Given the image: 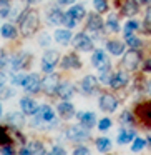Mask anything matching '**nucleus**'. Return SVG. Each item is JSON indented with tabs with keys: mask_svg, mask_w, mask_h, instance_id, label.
<instances>
[{
	"mask_svg": "<svg viewBox=\"0 0 151 155\" xmlns=\"http://www.w3.org/2000/svg\"><path fill=\"white\" fill-rule=\"evenodd\" d=\"M144 72H149V74H151V58L144 62Z\"/></svg>",
	"mask_w": 151,
	"mask_h": 155,
	"instance_id": "nucleus-48",
	"label": "nucleus"
},
{
	"mask_svg": "<svg viewBox=\"0 0 151 155\" xmlns=\"http://www.w3.org/2000/svg\"><path fill=\"white\" fill-rule=\"evenodd\" d=\"M111 67H106V68H101L100 70V80L103 82V84H108L110 85V80H111Z\"/></svg>",
	"mask_w": 151,
	"mask_h": 155,
	"instance_id": "nucleus-32",
	"label": "nucleus"
},
{
	"mask_svg": "<svg viewBox=\"0 0 151 155\" xmlns=\"http://www.w3.org/2000/svg\"><path fill=\"white\" fill-rule=\"evenodd\" d=\"M80 88H81V92H83V94H87V95L95 94V92H96V88H98L96 77H93V75H87V77L81 80Z\"/></svg>",
	"mask_w": 151,
	"mask_h": 155,
	"instance_id": "nucleus-9",
	"label": "nucleus"
},
{
	"mask_svg": "<svg viewBox=\"0 0 151 155\" xmlns=\"http://www.w3.org/2000/svg\"><path fill=\"white\" fill-rule=\"evenodd\" d=\"M67 137L73 142H81V140H87L90 137V132H88V127H85L83 124H78V125H71L68 128Z\"/></svg>",
	"mask_w": 151,
	"mask_h": 155,
	"instance_id": "nucleus-2",
	"label": "nucleus"
},
{
	"mask_svg": "<svg viewBox=\"0 0 151 155\" xmlns=\"http://www.w3.org/2000/svg\"><path fill=\"white\" fill-rule=\"evenodd\" d=\"M138 115H140V118L148 125V127H151V104L140 105V107H138Z\"/></svg>",
	"mask_w": 151,
	"mask_h": 155,
	"instance_id": "nucleus-16",
	"label": "nucleus"
},
{
	"mask_svg": "<svg viewBox=\"0 0 151 155\" xmlns=\"http://www.w3.org/2000/svg\"><path fill=\"white\" fill-rule=\"evenodd\" d=\"M25 78H27V77H25L24 74H15L14 77H12V84H14V85H24L25 84Z\"/></svg>",
	"mask_w": 151,
	"mask_h": 155,
	"instance_id": "nucleus-37",
	"label": "nucleus"
},
{
	"mask_svg": "<svg viewBox=\"0 0 151 155\" xmlns=\"http://www.w3.org/2000/svg\"><path fill=\"white\" fill-rule=\"evenodd\" d=\"M140 60H141V57L136 50H128L123 57V65L126 70H134L138 67V64H140Z\"/></svg>",
	"mask_w": 151,
	"mask_h": 155,
	"instance_id": "nucleus-7",
	"label": "nucleus"
},
{
	"mask_svg": "<svg viewBox=\"0 0 151 155\" xmlns=\"http://www.w3.org/2000/svg\"><path fill=\"white\" fill-rule=\"evenodd\" d=\"M38 115H40V120L43 122H52L55 118V112L50 105H42L40 110H38Z\"/></svg>",
	"mask_w": 151,
	"mask_h": 155,
	"instance_id": "nucleus-20",
	"label": "nucleus"
},
{
	"mask_svg": "<svg viewBox=\"0 0 151 155\" xmlns=\"http://www.w3.org/2000/svg\"><path fill=\"white\" fill-rule=\"evenodd\" d=\"M123 34H124V38H128V37H131V35H133V30L124 27V32H123Z\"/></svg>",
	"mask_w": 151,
	"mask_h": 155,
	"instance_id": "nucleus-50",
	"label": "nucleus"
},
{
	"mask_svg": "<svg viewBox=\"0 0 151 155\" xmlns=\"http://www.w3.org/2000/svg\"><path fill=\"white\" fill-rule=\"evenodd\" d=\"M106 48H108V52H110L111 55H121V54H123V50H124V45L121 44V42L111 40V42H108V44H106Z\"/></svg>",
	"mask_w": 151,
	"mask_h": 155,
	"instance_id": "nucleus-25",
	"label": "nucleus"
},
{
	"mask_svg": "<svg viewBox=\"0 0 151 155\" xmlns=\"http://www.w3.org/2000/svg\"><path fill=\"white\" fill-rule=\"evenodd\" d=\"M27 2H30V4H35V2H40V0H27Z\"/></svg>",
	"mask_w": 151,
	"mask_h": 155,
	"instance_id": "nucleus-56",
	"label": "nucleus"
},
{
	"mask_svg": "<svg viewBox=\"0 0 151 155\" xmlns=\"http://www.w3.org/2000/svg\"><path fill=\"white\" fill-rule=\"evenodd\" d=\"M116 107H118V100L113 97V95H110V94L101 95V98H100V108L103 112H115V110H116Z\"/></svg>",
	"mask_w": 151,
	"mask_h": 155,
	"instance_id": "nucleus-10",
	"label": "nucleus"
},
{
	"mask_svg": "<svg viewBox=\"0 0 151 155\" xmlns=\"http://www.w3.org/2000/svg\"><path fill=\"white\" fill-rule=\"evenodd\" d=\"M7 120L12 127H22V125H25V117L20 112H12V114H8Z\"/></svg>",
	"mask_w": 151,
	"mask_h": 155,
	"instance_id": "nucleus-21",
	"label": "nucleus"
},
{
	"mask_svg": "<svg viewBox=\"0 0 151 155\" xmlns=\"http://www.w3.org/2000/svg\"><path fill=\"white\" fill-rule=\"evenodd\" d=\"M4 85H5V75L2 74V72H0V88L4 87Z\"/></svg>",
	"mask_w": 151,
	"mask_h": 155,
	"instance_id": "nucleus-52",
	"label": "nucleus"
},
{
	"mask_svg": "<svg viewBox=\"0 0 151 155\" xmlns=\"http://www.w3.org/2000/svg\"><path fill=\"white\" fill-rule=\"evenodd\" d=\"M38 42H40L42 47H45V45H50V37H48V35H42Z\"/></svg>",
	"mask_w": 151,
	"mask_h": 155,
	"instance_id": "nucleus-44",
	"label": "nucleus"
},
{
	"mask_svg": "<svg viewBox=\"0 0 151 155\" xmlns=\"http://www.w3.org/2000/svg\"><path fill=\"white\" fill-rule=\"evenodd\" d=\"M68 14H70L75 20H81V18H85V15H87V10H85V7H81V5H73V7L68 10Z\"/></svg>",
	"mask_w": 151,
	"mask_h": 155,
	"instance_id": "nucleus-27",
	"label": "nucleus"
},
{
	"mask_svg": "<svg viewBox=\"0 0 151 155\" xmlns=\"http://www.w3.org/2000/svg\"><path fill=\"white\" fill-rule=\"evenodd\" d=\"M105 28H106L108 32H111V34L120 32V24H118V18L115 17V15H110V17L106 18V22H105Z\"/></svg>",
	"mask_w": 151,
	"mask_h": 155,
	"instance_id": "nucleus-26",
	"label": "nucleus"
},
{
	"mask_svg": "<svg viewBox=\"0 0 151 155\" xmlns=\"http://www.w3.org/2000/svg\"><path fill=\"white\" fill-rule=\"evenodd\" d=\"M78 118H80V124H83L85 127H93L95 122H96V118H95V114H91V112H80L78 114Z\"/></svg>",
	"mask_w": 151,
	"mask_h": 155,
	"instance_id": "nucleus-22",
	"label": "nucleus"
},
{
	"mask_svg": "<svg viewBox=\"0 0 151 155\" xmlns=\"http://www.w3.org/2000/svg\"><path fill=\"white\" fill-rule=\"evenodd\" d=\"M20 153H22V155H28V153H32V152L28 150V147H27V148H22V150H20Z\"/></svg>",
	"mask_w": 151,
	"mask_h": 155,
	"instance_id": "nucleus-53",
	"label": "nucleus"
},
{
	"mask_svg": "<svg viewBox=\"0 0 151 155\" xmlns=\"http://www.w3.org/2000/svg\"><path fill=\"white\" fill-rule=\"evenodd\" d=\"M42 88H43L47 94H55L58 88V77L53 74H50L48 77H45V80L42 82Z\"/></svg>",
	"mask_w": 151,
	"mask_h": 155,
	"instance_id": "nucleus-12",
	"label": "nucleus"
},
{
	"mask_svg": "<svg viewBox=\"0 0 151 155\" xmlns=\"http://www.w3.org/2000/svg\"><path fill=\"white\" fill-rule=\"evenodd\" d=\"M0 58H2V60H0V67H4V65H7V55H5V54H2V55H0Z\"/></svg>",
	"mask_w": 151,
	"mask_h": 155,
	"instance_id": "nucleus-49",
	"label": "nucleus"
},
{
	"mask_svg": "<svg viewBox=\"0 0 151 155\" xmlns=\"http://www.w3.org/2000/svg\"><path fill=\"white\" fill-rule=\"evenodd\" d=\"M75 24H77V20H75V18L67 12V14H65V18H63V25H65L67 28H73V27H75Z\"/></svg>",
	"mask_w": 151,
	"mask_h": 155,
	"instance_id": "nucleus-36",
	"label": "nucleus"
},
{
	"mask_svg": "<svg viewBox=\"0 0 151 155\" xmlns=\"http://www.w3.org/2000/svg\"><path fill=\"white\" fill-rule=\"evenodd\" d=\"M120 122L121 124H131V122H133V117H131L130 112H123V114L120 115Z\"/></svg>",
	"mask_w": 151,
	"mask_h": 155,
	"instance_id": "nucleus-39",
	"label": "nucleus"
},
{
	"mask_svg": "<svg viewBox=\"0 0 151 155\" xmlns=\"http://www.w3.org/2000/svg\"><path fill=\"white\" fill-rule=\"evenodd\" d=\"M73 92H75V90H73V85H71V84H68V82H65V84L58 85V88H57L58 97H60V98H63V100H68V98H71Z\"/></svg>",
	"mask_w": 151,
	"mask_h": 155,
	"instance_id": "nucleus-18",
	"label": "nucleus"
},
{
	"mask_svg": "<svg viewBox=\"0 0 151 155\" xmlns=\"http://www.w3.org/2000/svg\"><path fill=\"white\" fill-rule=\"evenodd\" d=\"M52 153H60V155H63V153H67V152H65V148H61V147H53L52 148Z\"/></svg>",
	"mask_w": 151,
	"mask_h": 155,
	"instance_id": "nucleus-46",
	"label": "nucleus"
},
{
	"mask_svg": "<svg viewBox=\"0 0 151 155\" xmlns=\"http://www.w3.org/2000/svg\"><path fill=\"white\" fill-rule=\"evenodd\" d=\"M148 145H149V147H151V135H149V137H148Z\"/></svg>",
	"mask_w": 151,
	"mask_h": 155,
	"instance_id": "nucleus-57",
	"label": "nucleus"
},
{
	"mask_svg": "<svg viewBox=\"0 0 151 155\" xmlns=\"http://www.w3.org/2000/svg\"><path fill=\"white\" fill-rule=\"evenodd\" d=\"M126 44L130 45V47H133V48H134V47H140V40H138L136 37H133V35L126 38Z\"/></svg>",
	"mask_w": 151,
	"mask_h": 155,
	"instance_id": "nucleus-41",
	"label": "nucleus"
},
{
	"mask_svg": "<svg viewBox=\"0 0 151 155\" xmlns=\"http://www.w3.org/2000/svg\"><path fill=\"white\" fill-rule=\"evenodd\" d=\"M58 52L55 50H48L47 54L43 55V60H42V70L47 72V74H50V72H53L55 65L58 64Z\"/></svg>",
	"mask_w": 151,
	"mask_h": 155,
	"instance_id": "nucleus-3",
	"label": "nucleus"
},
{
	"mask_svg": "<svg viewBox=\"0 0 151 155\" xmlns=\"http://www.w3.org/2000/svg\"><path fill=\"white\" fill-rule=\"evenodd\" d=\"M146 25L151 27V8H148V12H146Z\"/></svg>",
	"mask_w": 151,
	"mask_h": 155,
	"instance_id": "nucleus-47",
	"label": "nucleus"
},
{
	"mask_svg": "<svg viewBox=\"0 0 151 155\" xmlns=\"http://www.w3.org/2000/svg\"><path fill=\"white\" fill-rule=\"evenodd\" d=\"M126 84H128V74L123 72V70L115 72L113 77H111V80H110V85L113 88H121V87H124Z\"/></svg>",
	"mask_w": 151,
	"mask_h": 155,
	"instance_id": "nucleus-13",
	"label": "nucleus"
},
{
	"mask_svg": "<svg viewBox=\"0 0 151 155\" xmlns=\"http://www.w3.org/2000/svg\"><path fill=\"white\" fill-rule=\"evenodd\" d=\"M124 27H126V28H131V30H134V28H138V27H140V24H138L136 20H128Z\"/></svg>",
	"mask_w": 151,
	"mask_h": 155,
	"instance_id": "nucleus-42",
	"label": "nucleus"
},
{
	"mask_svg": "<svg viewBox=\"0 0 151 155\" xmlns=\"http://www.w3.org/2000/svg\"><path fill=\"white\" fill-rule=\"evenodd\" d=\"M138 10H140L138 0H124L123 7H121V12H123L126 17H133V15H136Z\"/></svg>",
	"mask_w": 151,
	"mask_h": 155,
	"instance_id": "nucleus-14",
	"label": "nucleus"
},
{
	"mask_svg": "<svg viewBox=\"0 0 151 155\" xmlns=\"http://www.w3.org/2000/svg\"><path fill=\"white\" fill-rule=\"evenodd\" d=\"M105 27L103 20L100 18V15L93 14L88 17V28H90L91 32H95V34H98V32H101V28Z\"/></svg>",
	"mask_w": 151,
	"mask_h": 155,
	"instance_id": "nucleus-17",
	"label": "nucleus"
},
{
	"mask_svg": "<svg viewBox=\"0 0 151 155\" xmlns=\"http://www.w3.org/2000/svg\"><path fill=\"white\" fill-rule=\"evenodd\" d=\"M75 155H87V153H90V150H88L87 147H78L77 150L73 152Z\"/></svg>",
	"mask_w": 151,
	"mask_h": 155,
	"instance_id": "nucleus-43",
	"label": "nucleus"
},
{
	"mask_svg": "<svg viewBox=\"0 0 151 155\" xmlns=\"http://www.w3.org/2000/svg\"><path fill=\"white\" fill-rule=\"evenodd\" d=\"M12 2L10 0H0V17H7L10 14Z\"/></svg>",
	"mask_w": 151,
	"mask_h": 155,
	"instance_id": "nucleus-31",
	"label": "nucleus"
},
{
	"mask_svg": "<svg viewBox=\"0 0 151 155\" xmlns=\"http://www.w3.org/2000/svg\"><path fill=\"white\" fill-rule=\"evenodd\" d=\"M61 65H63L65 68H70V67H71V68H80V67H81V62L78 60V57H77V55H73V54H71V55H67V57L63 58Z\"/></svg>",
	"mask_w": 151,
	"mask_h": 155,
	"instance_id": "nucleus-24",
	"label": "nucleus"
},
{
	"mask_svg": "<svg viewBox=\"0 0 151 155\" xmlns=\"http://www.w3.org/2000/svg\"><path fill=\"white\" fill-rule=\"evenodd\" d=\"M2 153H5V155H12V153H14V148H12L10 145H2Z\"/></svg>",
	"mask_w": 151,
	"mask_h": 155,
	"instance_id": "nucleus-45",
	"label": "nucleus"
},
{
	"mask_svg": "<svg viewBox=\"0 0 151 155\" xmlns=\"http://www.w3.org/2000/svg\"><path fill=\"white\" fill-rule=\"evenodd\" d=\"M110 127H111V120H110V118H101V120L98 122V128H100V130H108Z\"/></svg>",
	"mask_w": 151,
	"mask_h": 155,
	"instance_id": "nucleus-38",
	"label": "nucleus"
},
{
	"mask_svg": "<svg viewBox=\"0 0 151 155\" xmlns=\"http://www.w3.org/2000/svg\"><path fill=\"white\" fill-rule=\"evenodd\" d=\"M58 114H60L61 118H71L75 115V107L70 104V102H61L58 104Z\"/></svg>",
	"mask_w": 151,
	"mask_h": 155,
	"instance_id": "nucleus-15",
	"label": "nucleus"
},
{
	"mask_svg": "<svg viewBox=\"0 0 151 155\" xmlns=\"http://www.w3.org/2000/svg\"><path fill=\"white\" fill-rule=\"evenodd\" d=\"M15 35H17V28L10 24H4V27H2V37L4 38H14Z\"/></svg>",
	"mask_w": 151,
	"mask_h": 155,
	"instance_id": "nucleus-29",
	"label": "nucleus"
},
{
	"mask_svg": "<svg viewBox=\"0 0 151 155\" xmlns=\"http://www.w3.org/2000/svg\"><path fill=\"white\" fill-rule=\"evenodd\" d=\"M32 62V57L27 54V52H22V54L15 55L14 58H12V68H14L15 72L17 70H24V68H27L28 65H30Z\"/></svg>",
	"mask_w": 151,
	"mask_h": 155,
	"instance_id": "nucleus-5",
	"label": "nucleus"
},
{
	"mask_svg": "<svg viewBox=\"0 0 151 155\" xmlns=\"http://www.w3.org/2000/svg\"><path fill=\"white\" fill-rule=\"evenodd\" d=\"M28 150H30L32 153H45V148L40 142H30V143H28Z\"/></svg>",
	"mask_w": 151,
	"mask_h": 155,
	"instance_id": "nucleus-34",
	"label": "nucleus"
},
{
	"mask_svg": "<svg viewBox=\"0 0 151 155\" xmlns=\"http://www.w3.org/2000/svg\"><path fill=\"white\" fill-rule=\"evenodd\" d=\"M20 108L22 112H24L25 115H37L38 110H40V107L37 105V102L32 100V98H22L20 100Z\"/></svg>",
	"mask_w": 151,
	"mask_h": 155,
	"instance_id": "nucleus-11",
	"label": "nucleus"
},
{
	"mask_svg": "<svg viewBox=\"0 0 151 155\" xmlns=\"http://www.w3.org/2000/svg\"><path fill=\"white\" fill-rule=\"evenodd\" d=\"M38 25H40V18H38V14L33 10L25 12L20 17V32L25 37H30L32 34L38 30Z\"/></svg>",
	"mask_w": 151,
	"mask_h": 155,
	"instance_id": "nucleus-1",
	"label": "nucleus"
},
{
	"mask_svg": "<svg viewBox=\"0 0 151 155\" xmlns=\"http://www.w3.org/2000/svg\"><path fill=\"white\" fill-rule=\"evenodd\" d=\"M55 40L60 45H68V42L71 40V32L68 28H58L55 32Z\"/></svg>",
	"mask_w": 151,
	"mask_h": 155,
	"instance_id": "nucleus-19",
	"label": "nucleus"
},
{
	"mask_svg": "<svg viewBox=\"0 0 151 155\" xmlns=\"http://www.w3.org/2000/svg\"><path fill=\"white\" fill-rule=\"evenodd\" d=\"M96 148H98V152L110 150V148H111V140H110V138H106V137H100L96 140Z\"/></svg>",
	"mask_w": 151,
	"mask_h": 155,
	"instance_id": "nucleus-30",
	"label": "nucleus"
},
{
	"mask_svg": "<svg viewBox=\"0 0 151 155\" xmlns=\"http://www.w3.org/2000/svg\"><path fill=\"white\" fill-rule=\"evenodd\" d=\"M0 117H2V105H0Z\"/></svg>",
	"mask_w": 151,
	"mask_h": 155,
	"instance_id": "nucleus-58",
	"label": "nucleus"
},
{
	"mask_svg": "<svg viewBox=\"0 0 151 155\" xmlns=\"http://www.w3.org/2000/svg\"><path fill=\"white\" fill-rule=\"evenodd\" d=\"M63 18H65V14L61 10H58V8H53V10L48 14V22H50L52 25L63 24Z\"/></svg>",
	"mask_w": 151,
	"mask_h": 155,
	"instance_id": "nucleus-23",
	"label": "nucleus"
},
{
	"mask_svg": "<svg viewBox=\"0 0 151 155\" xmlns=\"http://www.w3.org/2000/svg\"><path fill=\"white\" fill-rule=\"evenodd\" d=\"M73 45H75V48H78V50H81V52L93 50V40L85 34H78L77 37L73 38Z\"/></svg>",
	"mask_w": 151,
	"mask_h": 155,
	"instance_id": "nucleus-4",
	"label": "nucleus"
},
{
	"mask_svg": "<svg viewBox=\"0 0 151 155\" xmlns=\"http://www.w3.org/2000/svg\"><path fill=\"white\" fill-rule=\"evenodd\" d=\"M134 138V130L131 128H126V130H121L120 135H118V143H128Z\"/></svg>",
	"mask_w": 151,
	"mask_h": 155,
	"instance_id": "nucleus-28",
	"label": "nucleus"
},
{
	"mask_svg": "<svg viewBox=\"0 0 151 155\" xmlns=\"http://www.w3.org/2000/svg\"><path fill=\"white\" fill-rule=\"evenodd\" d=\"M91 64H93L98 70L110 67V60H108L106 54H105L103 50H95L93 52V55H91Z\"/></svg>",
	"mask_w": 151,
	"mask_h": 155,
	"instance_id": "nucleus-8",
	"label": "nucleus"
},
{
	"mask_svg": "<svg viewBox=\"0 0 151 155\" xmlns=\"http://www.w3.org/2000/svg\"><path fill=\"white\" fill-rule=\"evenodd\" d=\"M149 0H138V4H148Z\"/></svg>",
	"mask_w": 151,
	"mask_h": 155,
	"instance_id": "nucleus-55",
	"label": "nucleus"
},
{
	"mask_svg": "<svg viewBox=\"0 0 151 155\" xmlns=\"http://www.w3.org/2000/svg\"><path fill=\"white\" fill-rule=\"evenodd\" d=\"M144 145H146V142L143 140V138H134L133 140V145H131V150L133 152H140L144 148Z\"/></svg>",
	"mask_w": 151,
	"mask_h": 155,
	"instance_id": "nucleus-35",
	"label": "nucleus"
},
{
	"mask_svg": "<svg viewBox=\"0 0 151 155\" xmlns=\"http://www.w3.org/2000/svg\"><path fill=\"white\" fill-rule=\"evenodd\" d=\"M73 2H75V0H58V4H60V5H71Z\"/></svg>",
	"mask_w": 151,
	"mask_h": 155,
	"instance_id": "nucleus-51",
	"label": "nucleus"
},
{
	"mask_svg": "<svg viewBox=\"0 0 151 155\" xmlns=\"http://www.w3.org/2000/svg\"><path fill=\"white\" fill-rule=\"evenodd\" d=\"M8 143V134L4 127H0V145H5Z\"/></svg>",
	"mask_w": 151,
	"mask_h": 155,
	"instance_id": "nucleus-40",
	"label": "nucleus"
},
{
	"mask_svg": "<svg viewBox=\"0 0 151 155\" xmlns=\"http://www.w3.org/2000/svg\"><path fill=\"white\" fill-rule=\"evenodd\" d=\"M24 88L28 92V94H37L38 90L42 88V80L37 74H32V75H27L25 78V84H24Z\"/></svg>",
	"mask_w": 151,
	"mask_h": 155,
	"instance_id": "nucleus-6",
	"label": "nucleus"
},
{
	"mask_svg": "<svg viewBox=\"0 0 151 155\" xmlns=\"http://www.w3.org/2000/svg\"><path fill=\"white\" fill-rule=\"evenodd\" d=\"M146 90H148V94L151 95V82H148V87H146Z\"/></svg>",
	"mask_w": 151,
	"mask_h": 155,
	"instance_id": "nucleus-54",
	"label": "nucleus"
},
{
	"mask_svg": "<svg viewBox=\"0 0 151 155\" xmlns=\"http://www.w3.org/2000/svg\"><path fill=\"white\" fill-rule=\"evenodd\" d=\"M93 7L98 14H101V12L108 10V2L106 0H93Z\"/></svg>",
	"mask_w": 151,
	"mask_h": 155,
	"instance_id": "nucleus-33",
	"label": "nucleus"
}]
</instances>
